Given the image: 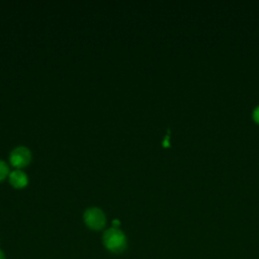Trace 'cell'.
I'll list each match as a JSON object with an SVG mask.
<instances>
[{
    "mask_svg": "<svg viewBox=\"0 0 259 259\" xmlns=\"http://www.w3.org/2000/svg\"><path fill=\"white\" fill-rule=\"evenodd\" d=\"M9 181L14 187L21 188L27 184L28 179L27 175L23 171H21L20 169H16L9 174Z\"/></svg>",
    "mask_w": 259,
    "mask_h": 259,
    "instance_id": "4",
    "label": "cell"
},
{
    "mask_svg": "<svg viewBox=\"0 0 259 259\" xmlns=\"http://www.w3.org/2000/svg\"><path fill=\"white\" fill-rule=\"evenodd\" d=\"M8 173H9V168L7 164L4 161L0 160V181L3 180L8 175Z\"/></svg>",
    "mask_w": 259,
    "mask_h": 259,
    "instance_id": "5",
    "label": "cell"
},
{
    "mask_svg": "<svg viewBox=\"0 0 259 259\" xmlns=\"http://www.w3.org/2000/svg\"><path fill=\"white\" fill-rule=\"evenodd\" d=\"M85 224L92 230H101L106 224V218L104 212L98 207H89L83 214Z\"/></svg>",
    "mask_w": 259,
    "mask_h": 259,
    "instance_id": "2",
    "label": "cell"
},
{
    "mask_svg": "<svg viewBox=\"0 0 259 259\" xmlns=\"http://www.w3.org/2000/svg\"><path fill=\"white\" fill-rule=\"evenodd\" d=\"M113 224H114V226H115V225H117V226H118V225H119V222H118V221H116V220H114V221H113Z\"/></svg>",
    "mask_w": 259,
    "mask_h": 259,
    "instance_id": "8",
    "label": "cell"
},
{
    "mask_svg": "<svg viewBox=\"0 0 259 259\" xmlns=\"http://www.w3.org/2000/svg\"><path fill=\"white\" fill-rule=\"evenodd\" d=\"M103 245L105 248L114 254L122 253L127 246V241L124 233L117 228L107 229L103 233Z\"/></svg>",
    "mask_w": 259,
    "mask_h": 259,
    "instance_id": "1",
    "label": "cell"
},
{
    "mask_svg": "<svg viewBox=\"0 0 259 259\" xmlns=\"http://www.w3.org/2000/svg\"><path fill=\"white\" fill-rule=\"evenodd\" d=\"M10 163L17 168H21L26 166L30 160H31V153L28 150V148L19 146L16 147L12 152L10 153Z\"/></svg>",
    "mask_w": 259,
    "mask_h": 259,
    "instance_id": "3",
    "label": "cell"
},
{
    "mask_svg": "<svg viewBox=\"0 0 259 259\" xmlns=\"http://www.w3.org/2000/svg\"><path fill=\"white\" fill-rule=\"evenodd\" d=\"M253 118L257 123H259V106L253 111Z\"/></svg>",
    "mask_w": 259,
    "mask_h": 259,
    "instance_id": "6",
    "label": "cell"
},
{
    "mask_svg": "<svg viewBox=\"0 0 259 259\" xmlns=\"http://www.w3.org/2000/svg\"><path fill=\"white\" fill-rule=\"evenodd\" d=\"M0 259H5V255L2 250H0Z\"/></svg>",
    "mask_w": 259,
    "mask_h": 259,
    "instance_id": "7",
    "label": "cell"
}]
</instances>
